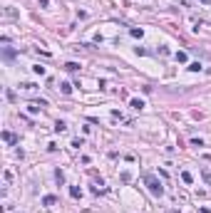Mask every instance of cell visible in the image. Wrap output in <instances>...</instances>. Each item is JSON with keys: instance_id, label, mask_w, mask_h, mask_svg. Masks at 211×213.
Instances as JSON below:
<instances>
[{"instance_id": "1", "label": "cell", "mask_w": 211, "mask_h": 213, "mask_svg": "<svg viewBox=\"0 0 211 213\" xmlns=\"http://www.w3.org/2000/svg\"><path fill=\"white\" fill-rule=\"evenodd\" d=\"M144 181H147V186H149V191H152V196H162V193H164V188H162V183H159V181H157L154 176H147Z\"/></svg>"}, {"instance_id": "2", "label": "cell", "mask_w": 211, "mask_h": 213, "mask_svg": "<svg viewBox=\"0 0 211 213\" xmlns=\"http://www.w3.org/2000/svg\"><path fill=\"white\" fill-rule=\"evenodd\" d=\"M65 70H67V72H77V70H80V65H77V62H67Z\"/></svg>"}, {"instance_id": "3", "label": "cell", "mask_w": 211, "mask_h": 213, "mask_svg": "<svg viewBox=\"0 0 211 213\" xmlns=\"http://www.w3.org/2000/svg\"><path fill=\"white\" fill-rule=\"evenodd\" d=\"M55 131H60V134L67 131V124H65V121H57V124H55Z\"/></svg>"}, {"instance_id": "4", "label": "cell", "mask_w": 211, "mask_h": 213, "mask_svg": "<svg viewBox=\"0 0 211 213\" xmlns=\"http://www.w3.org/2000/svg\"><path fill=\"white\" fill-rule=\"evenodd\" d=\"M42 203H45V206H52V203H57V198H55V196H45Z\"/></svg>"}, {"instance_id": "5", "label": "cell", "mask_w": 211, "mask_h": 213, "mask_svg": "<svg viewBox=\"0 0 211 213\" xmlns=\"http://www.w3.org/2000/svg\"><path fill=\"white\" fill-rule=\"evenodd\" d=\"M132 109H137V111L144 109V102H142V99H132Z\"/></svg>"}, {"instance_id": "6", "label": "cell", "mask_w": 211, "mask_h": 213, "mask_svg": "<svg viewBox=\"0 0 211 213\" xmlns=\"http://www.w3.org/2000/svg\"><path fill=\"white\" fill-rule=\"evenodd\" d=\"M60 89H62V94H70V92H72L70 82H62V84H60Z\"/></svg>"}, {"instance_id": "7", "label": "cell", "mask_w": 211, "mask_h": 213, "mask_svg": "<svg viewBox=\"0 0 211 213\" xmlns=\"http://www.w3.org/2000/svg\"><path fill=\"white\" fill-rule=\"evenodd\" d=\"M70 196H72V198H80V188H77V186H72V188H70Z\"/></svg>"}, {"instance_id": "8", "label": "cell", "mask_w": 211, "mask_h": 213, "mask_svg": "<svg viewBox=\"0 0 211 213\" xmlns=\"http://www.w3.org/2000/svg\"><path fill=\"white\" fill-rule=\"evenodd\" d=\"M181 178H184V183H191V181H194V178H191V174H189V171H184V174H181Z\"/></svg>"}, {"instance_id": "9", "label": "cell", "mask_w": 211, "mask_h": 213, "mask_svg": "<svg viewBox=\"0 0 211 213\" xmlns=\"http://www.w3.org/2000/svg\"><path fill=\"white\" fill-rule=\"evenodd\" d=\"M189 70H191V72H199V70H201V65H199V62H191V65H189Z\"/></svg>"}, {"instance_id": "10", "label": "cell", "mask_w": 211, "mask_h": 213, "mask_svg": "<svg viewBox=\"0 0 211 213\" xmlns=\"http://www.w3.org/2000/svg\"><path fill=\"white\" fill-rule=\"evenodd\" d=\"M33 72H35V74H40V77H42V74H45V67H40V65H37V67H33Z\"/></svg>"}, {"instance_id": "11", "label": "cell", "mask_w": 211, "mask_h": 213, "mask_svg": "<svg viewBox=\"0 0 211 213\" xmlns=\"http://www.w3.org/2000/svg\"><path fill=\"white\" fill-rule=\"evenodd\" d=\"M176 60L179 62H186V52H176Z\"/></svg>"}, {"instance_id": "12", "label": "cell", "mask_w": 211, "mask_h": 213, "mask_svg": "<svg viewBox=\"0 0 211 213\" xmlns=\"http://www.w3.org/2000/svg\"><path fill=\"white\" fill-rule=\"evenodd\" d=\"M3 139H5V141H15V136H13L10 131H5V134H3Z\"/></svg>"}, {"instance_id": "13", "label": "cell", "mask_w": 211, "mask_h": 213, "mask_svg": "<svg viewBox=\"0 0 211 213\" xmlns=\"http://www.w3.org/2000/svg\"><path fill=\"white\" fill-rule=\"evenodd\" d=\"M37 2H40L42 7H47V2H50V0H37Z\"/></svg>"}, {"instance_id": "14", "label": "cell", "mask_w": 211, "mask_h": 213, "mask_svg": "<svg viewBox=\"0 0 211 213\" xmlns=\"http://www.w3.org/2000/svg\"><path fill=\"white\" fill-rule=\"evenodd\" d=\"M204 178H206V181H209V183H211V174H204Z\"/></svg>"}, {"instance_id": "15", "label": "cell", "mask_w": 211, "mask_h": 213, "mask_svg": "<svg viewBox=\"0 0 211 213\" xmlns=\"http://www.w3.org/2000/svg\"><path fill=\"white\" fill-rule=\"evenodd\" d=\"M201 2H206V5H209V2H211V0H201Z\"/></svg>"}]
</instances>
